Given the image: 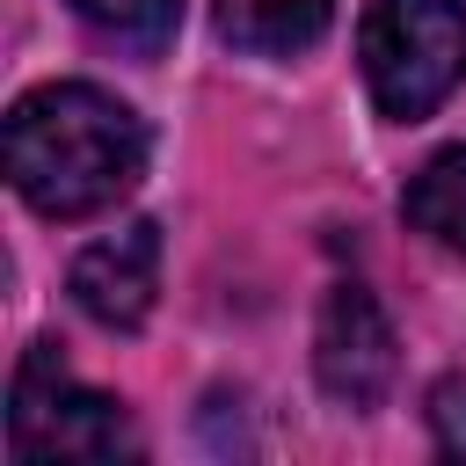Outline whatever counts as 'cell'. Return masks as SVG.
Returning <instances> with one entry per match:
<instances>
[{"instance_id": "cell-1", "label": "cell", "mask_w": 466, "mask_h": 466, "mask_svg": "<svg viewBox=\"0 0 466 466\" xmlns=\"http://www.w3.org/2000/svg\"><path fill=\"white\" fill-rule=\"evenodd\" d=\"M146 175V124L87 80H51L7 109V182L44 218H95Z\"/></svg>"}, {"instance_id": "cell-2", "label": "cell", "mask_w": 466, "mask_h": 466, "mask_svg": "<svg viewBox=\"0 0 466 466\" xmlns=\"http://www.w3.org/2000/svg\"><path fill=\"white\" fill-rule=\"evenodd\" d=\"M357 66L379 116L415 124L466 80V7L459 0H371L357 29Z\"/></svg>"}, {"instance_id": "cell-3", "label": "cell", "mask_w": 466, "mask_h": 466, "mask_svg": "<svg viewBox=\"0 0 466 466\" xmlns=\"http://www.w3.org/2000/svg\"><path fill=\"white\" fill-rule=\"evenodd\" d=\"M7 444H15V459H116V451H131V422L109 393H87L58 364L51 342H36L15 364Z\"/></svg>"}, {"instance_id": "cell-4", "label": "cell", "mask_w": 466, "mask_h": 466, "mask_svg": "<svg viewBox=\"0 0 466 466\" xmlns=\"http://www.w3.org/2000/svg\"><path fill=\"white\" fill-rule=\"evenodd\" d=\"M393 364H400V342H393V320L379 313V299L364 284H335L320 299V320H313L320 393L342 400V408H379L386 386H393Z\"/></svg>"}, {"instance_id": "cell-5", "label": "cell", "mask_w": 466, "mask_h": 466, "mask_svg": "<svg viewBox=\"0 0 466 466\" xmlns=\"http://www.w3.org/2000/svg\"><path fill=\"white\" fill-rule=\"evenodd\" d=\"M73 306L95 320V328H116L131 335L146 313H153V291H160V226L153 218H131L124 233H102L73 255Z\"/></svg>"}, {"instance_id": "cell-6", "label": "cell", "mask_w": 466, "mask_h": 466, "mask_svg": "<svg viewBox=\"0 0 466 466\" xmlns=\"http://www.w3.org/2000/svg\"><path fill=\"white\" fill-rule=\"evenodd\" d=\"M328 22H335V0H218V36L255 58H291L320 44Z\"/></svg>"}, {"instance_id": "cell-7", "label": "cell", "mask_w": 466, "mask_h": 466, "mask_svg": "<svg viewBox=\"0 0 466 466\" xmlns=\"http://www.w3.org/2000/svg\"><path fill=\"white\" fill-rule=\"evenodd\" d=\"M400 218L415 233H430L437 248L466 255V146H444L437 160H422V175L400 197Z\"/></svg>"}, {"instance_id": "cell-8", "label": "cell", "mask_w": 466, "mask_h": 466, "mask_svg": "<svg viewBox=\"0 0 466 466\" xmlns=\"http://www.w3.org/2000/svg\"><path fill=\"white\" fill-rule=\"evenodd\" d=\"M87 29H102L109 44H131L138 58H153L167 36H175V22H182V0H66Z\"/></svg>"}, {"instance_id": "cell-9", "label": "cell", "mask_w": 466, "mask_h": 466, "mask_svg": "<svg viewBox=\"0 0 466 466\" xmlns=\"http://www.w3.org/2000/svg\"><path fill=\"white\" fill-rule=\"evenodd\" d=\"M430 430L444 459H466V379H437L430 393Z\"/></svg>"}]
</instances>
